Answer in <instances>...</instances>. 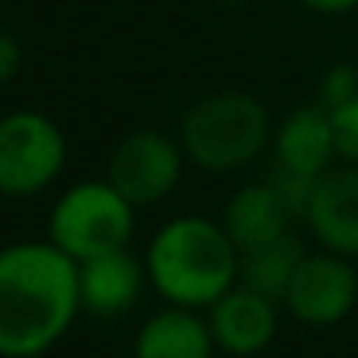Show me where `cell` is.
I'll list each match as a JSON object with an SVG mask.
<instances>
[{"label":"cell","instance_id":"1","mask_svg":"<svg viewBox=\"0 0 358 358\" xmlns=\"http://www.w3.org/2000/svg\"><path fill=\"white\" fill-rule=\"evenodd\" d=\"M78 264L50 239L0 246V358H43L81 316Z\"/></svg>","mask_w":358,"mask_h":358},{"label":"cell","instance_id":"2","mask_svg":"<svg viewBox=\"0 0 358 358\" xmlns=\"http://www.w3.org/2000/svg\"><path fill=\"white\" fill-rule=\"evenodd\" d=\"M141 257L148 288L165 306L208 313L239 285V246L225 232L222 218L176 215L155 229Z\"/></svg>","mask_w":358,"mask_h":358},{"label":"cell","instance_id":"3","mask_svg":"<svg viewBox=\"0 0 358 358\" xmlns=\"http://www.w3.org/2000/svg\"><path fill=\"white\" fill-rule=\"evenodd\" d=\"M176 137L194 169L208 176H232L271 151L274 116L264 99L243 88H222L187 106Z\"/></svg>","mask_w":358,"mask_h":358},{"label":"cell","instance_id":"4","mask_svg":"<svg viewBox=\"0 0 358 358\" xmlns=\"http://www.w3.org/2000/svg\"><path fill=\"white\" fill-rule=\"evenodd\" d=\"M137 232V208L109 179H81L67 187L46 218V239L64 250L74 264L127 250Z\"/></svg>","mask_w":358,"mask_h":358},{"label":"cell","instance_id":"5","mask_svg":"<svg viewBox=\"0 0 358 358\" xmlns=\"http://www.w3.org/2000/svg\"><path fill=\"white\" fill-rule=\"evenodd\" d=\"M71 158L67 134L39 109L0 116V197L32 201L64 176Z\"/></svg>","mask_w":358,"mask_h":358},{"label":"cell","instance_id":"6","mask_svg":"<svg viewBox=\"0 0 358 358\" xmlns=\"http://www.w3.org/2000/svg\"><path fill=\"white\" fill-rule=\"evenodd\" d=\"M187 165L190 162L176 134H165L158 127H137L113 144L106 158V179L141 211L172 197Z\"/></svg>","mask_w":358,"mask_h":358},{"label":"cell","instance_id":"7","mask_svg":"<svg viewBox=\"0 0 358 358\" xmlns=\"http://www.w3.org/2000/svg\"><path fill=\"white\" fill-rule=\"evenodd\" d=\"M358 306V271H355V260L348 257H337V253H327V250H316V253H306L299 271L292 274L288 288H285V299H281V309L306 323V327H337L344 323Z\"/></svg>","mask_w":358,"mask_h":358},{"label":"cell","instance_id":"8","mask_svg":"<svg viewBox=\"0 0 358 358\" xmlns=\"http://www.w3.org/2000/svg\"><path fill=\"white\" fill-rule=\"evenodd\" d=\"M302 222L320 250L358 260V165L337 162L316 179Z\"/></svg>","mask_w":358,"mask_h":358},{"label":"cell","instance_id":"9","mask_svg":"<svg viewBox=\"0 0 358 358\" xmlns=\"http://www.w3.org/2000/svg\"><path fill=\"white\" fill-rule=\"evenodd\" d=\"M204 316H208L211 337H215L222 355L253 358V355H260L274 344L278 323H281V302L236 285Z\"/></svg>","mask_w":358,"mask_h":358},{"label":"cell","instance_id":"10","mask_svg":"<svg viewBox=\"0 0 358 358\" xmlns=\"http://www.w3.org/2000/svg\"><path fill=\"white\" fill-rule=\"evenodd\" d=\"M271 165L320 179L337 165V148H334V127L330 113L320 102L295 106L274 123V141H271Z\"/></svg>","mask_w":358,"mask_h":358},{"label":"cell","instance_id":"11","mask_svg":"<svg viewBox=\"0 0 358 358\" xmlns=\"http://www.w3.org/2000/svg\"><path fill=\"white\" fill-rule=\"evenodd\" d=\"M78 281H81V309L88 316L120 320L141 302L148 288L144 257H137L130 246L92 257L78 264Z\"/></svg>","mask_w":358,"mask_h":358},{"label":"cell","instance_id":"12","mask_svg":"<svg viewBox=\"0 0 358 358\" xmlns=\"http://www.w3.org/2000/svg\"><path fill=\"white\" fill-rule=\"evenodd\" d=\"M215 355L218 344L201 309L162 306L137 327L134 337V358H215Z\"/></svg>","mask_w":358,"mask_h":358},{"label":"cell","instance_id":"13","mask_svg":"<svg viewBox=\"0 0 358 358\" xmlns=\"http://www.w3.org/2000/svg\"><path fill=\"white\" fill-rule=\"evenodd\" d=\"M222 225L232 236V243L239 246V253H246V250H257L264 243H274V239L288 236L295 218L285 208V201L278 197V190L267 183V176H264V179H257V183L239 187L229 197V204L222 211Z\"/></svg>","mask_w":358,"mask_h":358},{"label":"cell","instance_id":"14","mask_svg":"<svg viewBox=\"0 0 358 358\" xmlns=\"http://www.w3.org/2000/svg\"><path fill=\"white\" fill-rule=\"evenodd\" d=\"M302 257H306V246L295 232H288L274 243H264L257 250H246V253H239V285L281 302Z\"/></svg>","mask_w":358,"mask_h":358},{"label":"cell","instance_id":"15","mask_svg":"<svg viewBox=\"0 0 358 358\" xmlns=\"http://www.w3.org/2000/svg\"><path fill=\"white\" fill-rule=\"evenodd\" d=\"M358 99V67L341 60V64H330L323 74H320V85H316V102L330 113V109H341L344 102Z\"/></svg>","mask_w":358,"mask_h":358},{"label":"cell","instance_id":"16","mask_svg":"<svg viewBox=\"0 0 358 358\" xmlns=\"http://www.w3.org/2000/svg\"><path fill=\"white\" fill-rule=\"evenodd\" d=\"M267 183L278 190V197L285 201V208L292 211V218H295V222H302V218H306V208H309V201H313V190H316V179L271 165Z\"/></svg>","mask_w":358,"mask_h":358},{"label":"cell","instance_id":"17","mask_svg":"<svg viewBox=\"0 0 358 358\" xmlns=\"http://www.w3.org/2000/svg\"><path fill=\"white\" fill-rule=\"evenodd\" d=\"M330 127H334L337 162L358 165V99L344 102L341 109H330Z\"/></svg>","mask_w":358,"mask_h":358},{"label":"cell","instance_id":"18","mask_svg":"<svg viewBox=\"0 0 358 358\" xmlns=\"http://www.w3.org/2000/svg\"><path fill=\"white\" fill-rule=\"evenodd\" d=\"M22 64H25L22 43H18L11 32H0V88L11 85V81L22 74Z\"/></svg>","mask_w":358,"mask_h":358},{"label":"cell","instance_id":"19","mask_svg":"<svg viewBox=\"0 0 358 358\" xmlns=\"http://www.w3.org/2000/svg\"><path fill=\"white\" fill-rule=\"evenodd\" d=\"M295 4L313 11V15H327V18H341V15L358 11V0H295Z\"/></svg>","mask_w":358,"mask_h":358},{"label":"cell","instance_id":"20","mask_svg":"<svg viewBox=\"0 0 358 358\" xmlns=\"http://www.w3.org/2000/svg\"><path fill=\"white\" fill-rule=\"evenodd\" d=\"M215 4H222V8H239V4H246V0H215Z\"/></svg>","mask_w":358,"mask_h":358}]
</instances>
